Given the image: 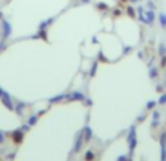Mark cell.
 <instances>
[{
  "mask_svg": "<svg viewBox=\"0 0 166 161\" xmlns=\"http://www.w3.org/2000/svg\"><path fill=\"white\" fill-rule=\"evenodd\" d=\"M10 34H12V25H10V22L2 18V37H3V40H6Z\"/></svg>",
  "mask_w": 166,
  "mask_h": 161,
  "instance_id": "1",
  "label": "cell"
},
{
  "mask_svg": "<svg viewBox=\"0 0 166 161\" xmlns=\"http://www.w3.org/2000/svg\"><path fill=\"white\" fill-rule=\"evenodd\" d=\"M0 100L3 101V104L8 107L9 110H13V104H12V101H10V97H9L8 94L5 92L2 88H0Z\"/></svg>",
  "mask_w": 166,
  "mask_h": 161,
  "instance_id": "2",
  "label": "cell"
},
{
  "mask_svg": "<svg viewBox=\"0 0 166 161\" xmlns=\"http://www.w3.org/2000/svg\"><path fill=\"white\" fill-rule=\"evenodd\" d=\"M138 18H140V21H141V22H144V24H147V25H149V19H147V15H146L144 8H138Z\"/></svg>",
  "mask_w": 166,
  "mask_h": 161,
  "instance_id": "3",
  "label": "cell"
},
{
  "mask_svg": "<svg viewBox=\"0 0 166 161\" xmlns=\"http://www.w3.org/2000/svg\"><path fill=\"white\" fill-rule=\"evenodd\" d=\"M94 158H96V155H94L93 151H87L85 155H84V160L85 161H94Z\"/></svg>",
  "mask_w": 166,
  "mask_h": 161,
  "instance_id": "4",
  "label": "cell"
},
{
  "mask_svg": "<svg viewBox=\"0 0 166 161\" xmlns=\"http://www.w3.org/2000/svg\"><path fill=\"white\" fill-rule=\"evenodd\" d=\"M159 22L162 28H166V13H160L159 15Z\"/></svg>",
  "mask_w": 166,
  "mask_h": 161,
  "instance_id": "5",
  "label": "cell"
},
{
  "mask_svg": "<svg viewBox=\"0 0 166 161\" xmlns=\"http://www.w3.org/2000/svg\"><path fill=\"white\" fill-rule=\"evenodd\" d=\"M15 138V141L16 142H21L22 141V138H24V135L21 133V132H15V133H12V139Z\"/></svg>",
  "mask_w": 166,
  "mask_h": 161,
  "instance_id": "6",
  "label": "cell"
},
{
  "mask_svg": "<svg viewBox=\"0 0 166 161\" xmlns=\"http://www.w3.org/2000/svg\"><path fill=\"white\" fill-rule=\"evenodd\" d=\"M126 12H128V15H129V16H135V9L134 8H131V6H128V8H126Z\"/></svg>",
  "mask_w": 166,
  "mask_h": 161,
  "instance_id": "7",
  "label": "cell"
},
{
  "mask_svg": "<svg viewBox=\"0 0 166 161\" xmlns=\"http://www.w3.org/2000/svg\"><path fill=\"white\" fill-rule=\"evenodd\" d=\"M159 51H160V56H166L165 44H160V45H159Z\"/></svg>",
  "mask_w": 166,
  "mask_h": 161,
  "instance_id": "8",
  "label": "cell"
},
{
  "mask_svg": "<svg viewBox=\"0 0 166 161\" xmlns=\"http://www.w3.org/2000/svg\"><path fill=\"white\" fill-rule=\"evenodd\" d=\"M97 8L101 9V10H104V9H108V5H106V3H99V5H97Z\"/></svg>",
  "mask_w": 166,
  "mask_h": 161,
  "instance_id": "9",
  "label": "cell"
},
{
  "mask_svg": "<svg viewBox=\"0 0 166 161\" xmlns=\"http://www.w3.org/2000/svg\"><path fill=\"white\" fill-rule=\"evenodd\" d=\"M150 75H151V78H156L157 76V70H156V69H154V70L151 69V70H150Z\"/></svg>",
  "mask_w": 166,
  "mask_h": 161,
  "instance_id": "10",
  "label": "cell"
},
{
  "mask_svg": "<svg viewBox=\"0 0 166 161\" xmlns=\"http://www.w3.org/2000/svg\"><path fill=\"white\" fill-rule=\"evenodd\" d=\"M162 68H166V56H162Z\"/></svg>",
  "mask_w": 166,
  "mask_h": 161,
  "instance_id": "11",
  "label": "cell"
},
{
  "mask_svg": "<svg viewBox=\"0 0 166 161\" xmlns=\"http://www.w3.org/2000/svg\"><path fill=\"white\" fill-rule=\"evenodd\" d=\"M165 102H166V94L162 95V98H160V104H165Z\"/></svg>",
  "mask_w": 166,
  "mask_h": 161,
  "instance_id": "12",
  "label": "cell"
},
{
  "mask_svg": "<svg viewBox=\"0 0 166 161\" xmlns=\"http://www.w3.org/2000/svg\"><path fill=\"white\" fill-rule=\"evenodd\" d=\"M147 5H149V9H150V10H153V9H154V6H153V2H149Z\"/></svg>",
  "mask_w": 166,
  "mask_h": 161,
  "instance_id": "13",
  "label": "cell"
},
{
  "mask_svg": "<svg viewBox=\"0 0 166 161\" xmlns=\"http://www.w3.org/2000/svg\"><path fill=\"white\" fill-rule=\"evenodd\" d=\"M118 161H126V158H125L124 155H121V157H119V160H118Z\"/></svg>",
  "mask_w": 166,
  "mask_h": 161,
  "instance_id": "14",
  "label": "cell"
},
{
  "mask_svg": "<svg viewBox=\"0 0 166 161\" xmlns=\"http://www.w3.org/2000/svg\"><path fill=\"white\" fill-rule=\"evenodd\" d=\"M5 141V136H3V133H0V142H3Z\"/></svg>",
  "mask_w": 166,
  "mask_h": 161,
  "instance_id": "15",
  "label": "cell"
},
{
  "mask_svg": "<svg viewBox=\"0 0 166 161\" xmlns=\"http://www.w3.org/2000/svg\"><path fill=\"white\" fill-rule=\"evenodd\" d=\"M131 2H140V0H131Z\"/></svg>",
  "mask_w": 166,
  "mask_h": 161,
  "instance_id": "16",
  "label": "cell"
},
{
  "mask_svg": "<svg viewBox=\"0 0 166 161\" xmlns=\"http://www.w3.org/2000/svg\"><path fill=\"white\" fill-rule=\"evenodd\" d=\"M122 2H125V0H122Z\"/></svg>",
  "mask_w": 166,
  "mask_h": 161,
  "instance_id": "17",
  "label": "cell"
}]
</instances>
